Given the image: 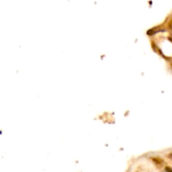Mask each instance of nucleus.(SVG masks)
Returning <instances> with one entry per match:
<instances>
[{"instance_id": "1", "label": "nucleus", "mask_w": 172, "mask_h": 172, "mask_svg": "<svg viewBox=\"0 0 172 172\" xmlns=\"http://www.w3.org/2000/svg\"><path fill=\"white\" fill-rule=\"evenodd\" d=\"M167 28H168L170 30H172V18L169 20L168 24H167Z\"/></svg>"}, {"instance_id": "2", "label": "nucleus", "mask_w": 172, "mask_h": 172, "mask_svg": "<svg viewBox=\"0 0 172 172\" xmlns=\"http://www.w3.org/2000/svg\"><path fill=\"white\" fill-rule=\"evenodd\" d=\"M153 159H154L155 162H158L159 164H162V163H163V161H164V160H163L162 159H159V158H154Z\"/></svg>"}, {"instance_id": "3", "label": "nucleus", "mask_w": 172, "mask_h": 172, "mask_svg": "<svg viewBox=\"0 0 172 172\" xmlns=\"http://www.w3.org/2000/svg\"><path fill=\"white\" fill-rule=\"evenodd\" d=\"M165 172H172V168L170 166H166L165 168Z\"/></svg>"}, {"instance_id": "4", "label": "nucleus", "mask_w": 172, "mask_h": 172, "mask_svg": "<svg viewBox=\"0 0 172 172\" xmlns=\"http://www.w3.org/2000/svg\"><path fill=\"white\" fill-rule=\"evenodd\" d=\"M168 157H169V158H172V153H171V154H169Z\"/></svg>"}]
</instances>
